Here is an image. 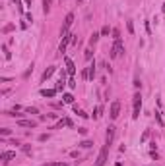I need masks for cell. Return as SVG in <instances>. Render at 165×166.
<instances>
[{
    "label": "cell",
    "mask_w": 165,
    "mask_h": 166,
    "mask_svg": "<svg viewBox=\"0 0 165 166\" xmlns=\"http://www.w3.org/2000/svg\"><path fill=\"white\" fill-rule=\"evenodd\" d=\"M109 147H111V143H107V141H105V145L101 147V151H99V157H97V160H95V164H93V166H103L105 162H107Z\"/></svg>",
    "instance_id": "obj_1"
},
{
    "label": "cell",
    "mask_w": 165,
    "mask_h": 166,
    "mask_svg": "<svg viewBox=\"0 0 165 166\" xmlns=\"http://www.w3.org/2000/svg\"><path fill=\"white\" fill-rule=\"evenodd\" d=\"M72 23H74V14H68L64 18V25H62V29H60V37H66V35H68V29H70Z\"/></svg>",
    "instance_id": "obj_2"
},
{
    "label": "cell",
    "mask_w": 165,
    "mask_h": 166,
    "mask_svg": "<svg viewBox=\"0 0 165 166\" xmlns=\"http://www.w3.org/2000/svg\"><path fill=\"white\" fill-rule=\"evenodd\" d=\"M134 101H132V104H134V114H132V118H134V120H136L138 116H140V106H142V97H140V93H136V95H134Z\"/></svg>",
    "instance_id": "obj_3"
},
{
    "label": "cell",
    "mask_w": 165,
    "mask_h": 166,
    "mask_svg": "<svg viewBox=\"0 0 165 166\" xmlns=\"http://www.w3.org/2000/svg\"><path fill=\"white\" fill-rule=\"evenodd\" d=\"M123 52H124V48H123V43H121V41H115L113 48H111V58H117V56H121Z\"/></svg>",
    "instance_id": "obj_4"
},
{
    "label": "cell",
    "mask_w": 165,
    "mask_h": 166,
    "mask_svg": "<svg viewBox=\"0 0 165 166\" xmlns=\"http://www.w3.org/2000/svg\"><path fill=\"white\" fill-rule=\"evenodd\" d=\"M118 114H121V102H118V101H115L113 104H111V110H109V116H111L113 120H117V118H118Z\"/></svg>",
    "instance_id": "obj_5"
},
{
    "label": "cell",
    "mask_w": 165,
    "mask_h": 166,
    "mask_svg": "<svg viewBox=\"0 0 165 166\" xmlns=\"http://www.w3.org/2000/svg\"><path fill=\"white\" fill-rule=\"evenodd\" d=\"M72 39H74V35H66V37H62L60 46H58V52H60V54H64L66 46H68V43H72Z\"/></svg>",
    "instance_id": "obj_6"
},
{
    "label": "cell",
    "mask_w": 165,
    "mask_h": 166,
    "mask_svg": "<svg viewBox=\"0 0 165 166\" xmlns=\"http://www.w3.org/2000/svg\"><path fill=\"white\" fill-rule=\"evenodd\" d=\"M14 157H16V153H14V151H4L2 155H0V158H2V162H4V164H8V162L12 160Z\"/></svg>",
    "instance_id": "obj_7"
},
{
    "label": "cell",
    "mask_w": 165,
    "mask_h": 166,
    "mask_svg": "<svg viewBox=\"0 0 165 166\" xmlns=\"http://www.w3.org/2000/svg\"><path fill=\"white\" fill-rule=\"evenodd\" d=\"M55 72H57V68H55V66H51V68H47V70H45V72H43V75H41V79H43V81H47V79H49V77H51V75H52V74H55Z\"/></svg>",
    "instance_id": "obj_8"
},
{
    "label": "cell",
    "mask_w": 165,
    "mask_h": 166,
    "mask_svg": "<svg viewBox=\"0 0 165 166\" xmlns=\"http://www.w3.org/2000/svg\"><path fill=\"white\" fill-rule=\"evenodd\" d=\"M115 126H109L107 128V139H105V141H107V143H113V137H115Z\"/></svg>",
    "instance_id": "obj_9"
},
{
    "label": "cell",
    "mask_w": 165,
    "mask_h": 166,
    "mask_svg": "<svg viewBox=\"0 0 165 166\" xmlns=\"http://www.w3.org/2000/svg\"><path fill=\"white\" fill-rule=\"evenodd\" d=\"M18 126H22V128H35V122L33 120H18Z\"/></svg>",
    "instance_id": "obj_10"
},
{
    "label": "cell",
    "mask_w": 165,
    "mask_h": 166,
    "mask_svg": "<svg viewBox=\"0 0 165 166\" xmlns=\"http://www.w3.org/2000/svg\"><path fill=\"white\" fill-rule=\"evenodd\" d=\"M66 68H68V74H70V75H74V72H76V66H74V62H72L70 58H66Z\"/></svg>",
    "instance_id": "obj_11"
},
{
    "label": "cell",
    "mask_w": 165,
    "mask_h": 166,
    "mask_svg": "<svg viewBox=\"0 0 165 166\" xmlns=\"http://www.w3.org/2000/svg\"><path fill=\"white\" fill-rule=\"evenodd\" d=\"M41 95L43 97H55V95H57V89H43Z\"/></svg>",
    "instance_id": "obj_12"
},
{
    "label": "cell",
    "mask_w": 165,
    "mask_h": 166,
    "mask_svg": "<svg viewBox=\"0 0 165 166\" xmlns=\"http://www.w3.org/2000/svg\"><path fill=\"white\" fill-rule=\"evenodd\" d=\"M93 77H95V64H91V66H88V79L93 81Z\"/></svg>",
    "instance_id": "obj_13"
},
{
    "label": "cell",
    "mask_w": 165,
    "mask_h": 166,
    "mask_svg": "<svg viewBox=\"0 0 165 166\" xmlns=\"http://www.w3.org/2000/svg\"><path fill=\"white\" fill-rule=\"evenodd\" d=\"M51 2H52V0H43V12H45V14H49V10H51Z\"/></svg>",
    "instance_id": "obj_14"
},
{
    "label": "cell",
    "mask_w": 165,
    "mask_h": 166,
    "mask_svg": "<svg viewBox=\"0 0 165 166\" xmlns=\"http://www.w3.org/2000/svg\"><path fill=\"white\" fill-rule=\"evenodd\" d=\"M80 147H84V149H90V147H93V143L85 139V141H82V143H80Z\"/></svg>",
    "instance_id": "obj_15"
},
{
    "label": "cell",
    "mask_w": 165,
    "mask_h": 166,
    "mask_svg": "<svg viewBox=\"0 0 165 166\" xmlns=\"http://www.w3.org/2000/svg\"><path fill=\"white\" fill-rule=\"evenodd\" d=\"M74 112H76V114H78V116H82V118H88V114H85L84 110H80L78 106H76V108H74Z\"/></svg>",
    "instance_id": "obj_16"
},
{
    "label": "cell",
    "mask_w": 165,
    "mask_h": 166,
    "mask_svg": "<svg viewBox=\"0 0 165 166\" xmlns=\"http://www.w3.org/2000/svg\"><path fill=\"white\" fill-rule=\"evenodd\" d=\"M113 39L115 41H121V31L118 29H113Z\"/></svg>",
    "instance_id": "obj_17"
},
{
    "label": "cell",
    "mask_w": 165,
    "mask_h": 166,
    "mask_svg": "<svg viewBox=\"0 0 165 166\" xmlns=\"http://www.w3.org/2000/svg\"><path fill=\"white\" fill-rule=\"evenodd\" d=\"M62 99H64V102H74V97H72L70 93H66V95H64Z\"/></svg>",
    "instance_id": "obj_18"
},
{
    "label": "cell",
    "mask_w": 165,
    "mask_h": 166,
    "mask_svg": "<svg viewBox=\"0 0 165 166\" xmlns=\"http://www.w3.org/2000/svg\"><path fill=\"white\" fill-rule=\"evenodd\" d=\"M97 39H99V33H93V35H91V39H90V45H95V43H97Z\"/></svg>",
    "instance_id": "obj_19"
},
{
    "label": "cell",
    "mask_w": 165,
    "mask_h": 166,
    "mask_svg": "<svg viewBox=\"0 0 165 166\" xmlns=\"http://www.w3.org/2000/svg\"><path fill=\"white\" fill-rule=\"evenodd\" d=\"M43 166H66V162H47V164Z\"/></svg>",
    "instance_id": "obj_20"
},
{
    "label": "cell",
    "mask_w": 165,
    "mask_h": 166,
    "mask_svg": "<svg viewBox=\"0 0 165 166\" xmlns=\"http://www.w3.org/2000/svg\"><path fill=\"white\" fill-rule=\"evenodd\" d=\"M109 33H113V29H109V25H105V27L101 29V35H109Z\"/></svg>",
    "instance_id": "obj_21"
},
{
    "label": "cell",
    "mask_w": 165,
    "mask_h": 166,
    "mask_svg": "<svg viewBox=\"0 0 165 166\" xmlns=\"http://www.w3.org/2000/svg\"><path fill=\"white\" fill-rule=\"evenodd\" d=\"M25 112H27V114H37V108H35V106H29V108H25Z\"/></svg>",
    "instance_id": "obj_22"
},
{
    "label": "cell",
    "mask_w": 165,
    "mask_h": 166,
    "mask_svg": "<svg viewBox=\"0 0 165 166\" xmlns=\"http://www.w3.org/2000/svg\"><path fill=\"white\" fill-rule=\"evenodd\" d=\"M126 29H128V33H134V25H132V21H126Z\"/></svg>",
    "instance_id": "obj_23"
},
{
    "label": "cell",
    "mask_w": 165,
    "mask_h": 166,
    "mask_svg": "<svg viewBox=\"0 0 165 166\" xmlns=\"http://www.w3.org/2000/svg\"><path fill=\"white\" fill-rule=\"evenodd\" d=\"M85 60H91V56H93V52H91V50H85Z\"/></svg>",
    "instance_id": "obj_24"
},
{
    "label": "cell",
    "mask_w": 165,
    "mask_h": 166,
    "mask_svg": "<svg viewBox=\"0 0 165 166\" xmlns=\"http://www.w3.org/2000/svg\"><path fill=\"white\" fill-rule=\"evenodd\" d=\"M99 116H101V106H97V108H95V114H93V118H99Z\"/></svg>",
    "instance_id": "obj_25"
},
{
    "label": "cell",
    "mask_w": 165,
    "mask_h": 166,
    "mask_svg": "<svg viewBox=\"0 0 165 166\" xmlns=\"http://www.w3.org/2000/svg\"><path fill=\"white\" fill-rule=\"evenodd\" d=\"M0 133H2V135H10V129L8 128H2V129H0Z\"/></svg>",
    "instance_id": "obj_26"
},
{
    "label": "cell",
    "mask_w": 165,
    "mask_h": 166,
    "mask_svg": "<svg viewBox=\"0 0 165 166\" xmlns=\"http://www.w3.org/2000/svg\"><path fill=\"white\" fill-rule=\"evenodd\" d=\"M47 139H49L47 133H41V135H39V141H47Z\"/></svg>",
    "instance_id": "obj_27"
},
{
    "label": "cell",
    "mask_w": 165,
    "mask_h": 166,
    "mask_svg": "<svg viewBox=\"0 0 165 166\" xmlns=\"http://www.w3.org/2000/svg\"><path fill=\"white\" fill-rule=\"evenodd\" d=\"M148 137H150V131H148V129H146V131H144V135H142V141H146Z\"/></svg>",
    "instance_id": "obj_28"
},
{
    "label": "cell",
    "mask_w": 165,
    "mask_h": 166,
    "mask_svg": "<svg viewBox=\"0 0 165 166\" xmlns=\"http://www.w3.org/2000/svg\"><path fill=\"white\" fill-rule=\"evenodd\" d=\"M156 118H157V122H159V124L163 126V120H161V114H159V112H156Z\"/></svg>",
    "instance_id": "obj_29"
},
{
    "label": "cell",
    "mask_w": 165,
    "mask_h": 166,
    "mask_svg": "<svg viewBox=\"0 0 165 166\" xmlns=\"http://www.w3.org/2000/svg\"><path fill=\"white\" fill-rule=\"evenodd\" d=\"M24 153H27V155H29V153H31V147H29V145H24Z\"/></svg>",
    "instance_id": "obj_30"
},
{
    "label": "cell",
    "mask_w": 165,
    "mask_h": 166,
    "mask_svg": "<svg viewBox=\"0 0 165 166\" xmlns=\"http://www.w3.org/2000/svg\"><path fill=\"white\" fill-rule=\"evenodd\" d=\"M82 77H84V79H88V68H85V70H82Z\"/></svg>",
    "instance_id": "obj_31"
},
{
    "label": "cell",
    "mask_w": 165,
    "mask_h": 166,
    "mask_svg": "<svg viewBox=\"0 0 165 166\" xmlns=\"http://www.w3.org/2000/svg\"><path fill=\"white\" fill-rule=\"evenodd\" d=\"M4 56H6V58H8V60H10V56H12V54H10V52H8V48H6V46H4Z\"/></svg>",
    "instance_id": "obj_32"
},
{
    "label": "cell",
    "mask_w": 165,
    "mask_h": 166,
    "mask_svg": "<svg viewBox=\"0 0 165 166\" xmlns=\"http://www.w3.org/2000/svg\"><path fill=\"white\" fill-rule=\"evenodd\" d=\"M76 2H78V4H82V2H84V0H76Z\"/></svg>",
    "instance_id": "obj_33"
}]
</instances>
